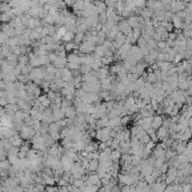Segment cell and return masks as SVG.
Here are the masks:
<instances>
[{"mask_svg":"<svg viewBox=\"0 0 192 192\" xmlns=\"http://www.w3.org/2000/svg\"><path fill=\"white\" fill-rule=\"evenodd\" d=\"M120 125H121L120 116H117V117H115V118H112V119H109L108 126H110L112 128H116V127H118V126H120Z\"/></svg>","mask_w":192,"mask_h":192,"instance_id":"obj_16","label":"cell"},{"mask_svg":"<svg viewBox=\"0 0 192 192\" xmlns=\"http://www.w3.org/2000/svg\"><path fill=\"white\" fill-rule=\"evenodd\" d=\"M7 45H9L11 47H15V46H18L19 45V40H18V36H15V37H10Z\"/></svg>","mask_w":192,"mask_h":192,"instance_id":"obj_24","label":"cell"},{"mask_svg":"<svg viewBox=\"0 0 192 192\" xmlns=\"http://www.w3.org/2000/svg\"><path fill=\"white\" fill-rule=\"evenodd\" d=\"M30 184H33L31 182H30L29 179H27L26 176H23L21 179H20V185L24 188V189H26V188H28Z\"/></svg>","mask_w":192,"mask_h":192,"instance_id":"obj_27","label":"cell"},{"mask_svg":"<svg viewBox=\"0 0 192 192\" xmlns=\"http://www.w3.org/2000/svg\"><path fill=\"white\" fill-rule=\"evenodd\" d=\"M44 19L47 21V24H49V25H55V23H56V19H55L52 15H50V14H49V15H47Z\"/></svg>","mask_w":192,"mask_h":192,"instance_id":"obj_41","label":"cell"},{"mask_svg":"<svg viewBox=\"0 0 192 192\" xmlns=\"http://www.w3.org/2000/svg\"><path fill=\"white\" fill-rule=\"evenodd\" d=\"M7 96H8V91L6 89L0 91V98H7Z\"/></svg>","mask_w":192,"mask_h":192,"instance_id":"obj_50","label":"cell"},{"mask_svg":"<svg viewBox=\"0 0 192 192\" xmlns=\"http://www.w3.org/2000/svg\"><path fill=\"white\" fill-rule=\"evenodd\" d=\"M1 126L14 127V118H11L7 115H1Z\"/></svg>","mask_w":192,"mask_h":192,"instance_id":"obj_9","label":"cell"},{"mask_svg":"<svg viewBox=\"0 0 192 192\" xmlns=\"http://www.w3.org/2000/svg\"><path fill=\"white\" fill-rule=\"evenodd\" d=\"M147 73H148V75H147V81L148 82H151V83L157 82V78H156V74L154 73V71L153 72H147Z\"/></svg>","mask_w":192,"mask_h":192,"instance_id":"obj_35","label":"cell"},{"mask_svg":"<svg viewBox=\"0 0 192 192\" xmlns=\"http://www.w3.org/2000/svg\"><path fill=\"white\" fill-rule=\"evenodd\" d=\"M28 63H29V57H28V55H27V54H20L19 57H18V64L24 68V66H26Z\"/></svg>","mask_w":192,"mask_h":192,"instance_id":"obj_15","label":"cell"},{"mask_svg":"<svg viewBox=\"0 0 192 192\" xmlns=\"http://www.w3.org/2000/svg\"><path fill=\"white\" fill-rule=\"evenodd\" d=\"M64 45H65V51L66 52H73V50L75 49V43L74 42H69V43H64Z\"/></svg>","mask_w":192,"mask_h":192,"instance_id":"obj_34","label":"cell"},{"mask_svg":"<svg viewBox=\"0 0 192 192\" xmlns=\"http://www.w3.org/2000/svg\"><path fill=\"white\" fill-rule=\"evenodd\" d=\"M11 163L9 162V160H3V161H0V169H5V170H9L11 167Z\"/></svg>","mask_w":192,"mask_h":192,"instance_id":"obj_31","label":"cell"},{"mask_svg":"<svg viewBox=\"0 0 192 192\" xmlns=\"http://www.w3.org/2000/svg\"><path fill=\"white\" fill-rule=\"evenodd\" d=\"M49 57H50L51 62H52V63H54L55 61L57 60L59 54H57V52H49Z\"/></svg>","mask_w":192,"mask_h":192,"instance_id":"obj_40","label":"cell"},{"mask_svg":"<svg viewBox=\"0 0 192 192\" xmlns=\"http://www.w3.org/2000/svg\"><path fill=\"white\" fill-rule=\"evenodd\" d=\"M108 124H109V117L106 115V116L101 117V118H99L97 120V129L98 128H103V127L108 126Z\"/></svg>","mask_w":192,"mask_h":192,"instance_id":"obj_13","label":"cell"},{"mask_svg":"<svg viewBox=\"0 0 192 192\" xmlns=\"http://www.w3.org/2000/svg\"><path fill=\"white\" fill-rule=\"evenodd\" d=\"M172 20H173V25H174V27H175V28H180V27H182L181 18H180L178 15H176V16H173Z\"/></svg>","mask_w":192,"mask_h":192,"instance_id":"obj_29","label":"cell"},{"mask_svg":"<svg viewBox=\"0 0 192 192\" xmlns=\"http://www.w3.org/2000/svg\"><path fill=\"white\" fill-rule=\"evenodd\" d=\"M19 152H20V147H18V146H12L8 151V154H10V155H17L18 156Z\"/></svg>","mask_w":192,"mask_h":192,"instance_id":"obj_38","label":"cell"},{"mask_svg":"<svg viewBox=\"0 0 192 192\" xmlns=\"http://www.w3.org/2000/svg\"><path fill=\"white\" fill-rule=\"evenodd\" d=\"M87 141H75L74 143V145H73V148H74V151L78 152V153H80V152L84 151L85 150V146H87Z\"/></svg>","mask_w":192,"mask_h":192,"instance_id":"obj_11","label":"cell"},{"mask_svg":"<svg viewBox=\"0 0 192 192\" xmlns=\"http://www.w3.org/2000/svg\"><path fill=\"white\" fill-rule=\"evenodd\" d=\"M121 191L122 192H129L131 191V185H128V184H124V185L121 187Z\"/></svg>","mask_w":192,"mask_h":192,"instance_id":"obj_49","label":"cell"},{"mask_svg":"<svg viewBox=\"0 0 192 192\" xmlns=\"http://www.w3.org/2000/svg\"><path fill=\"white\" fill-rule=\"evenodd\" d=\"M96 44H93L92 42H88V40H83L79 45V50L82 54H91L96 50Z\"/></svg>","mask_w":192,"mask_h":192,"instance_id":"obj_2","label":"cell"},{"mask_svg":"<svg viewBox=\"0 0 192 192\" xmlns=\"http://www.w3.org/2000/svg\"><path fill=\"white\" fill-rule=\"evenodd\" d=\"M92 70V66L89 65V64H81V68H80V72L82 74H85V73H89L90 71Z\"/></svg>","mask_w":192,"mask_h":192,"instance_id":"obj_32","label":"cell"},{"mask_svg":"<svg viewBox=\"0 0 192 192\" xmlns=\"http://www.w3.org/2000/svg\"><path fill=\"white\" fill-rule=\"evenodd\" d=\"M110 147L112 148V150H119L120 148V146H119V141H117V139H112V141H111V145Z\"/></svg>","mask_w":192,"mask_h":192,"instance_id":"obj_43","label":"cell"},{"mask_svg":"<svg viewBox=\"0 0 192 192\" xmlns=\"http://www.w3.org/2000/svg\"><path fill=\"white\" fill-rule=\"evenodd\" d=\"M75 116H77V108H75L74 105L65 108V118H72V119H74Z\"/></svg>","mask_w":192,"mask_h":192,"instance_id":"obj_8","label":"cell"},{"mask_svg":"<svg viewBox=\"0 0 192 192\" xmlns=\"http://www.w3.org/2000/svg\"><path fill=\"white\" fill-rule=\"evenodd\" d=\"M45 191H59V185L54 187V185H46Z\"/></svg>","mask_w":192,"mask_h":192,"instance_id":"obj_46","label":"cell"},{"mask_svg":"<svg viewBox=\"0 0 192 192\" xmlns=\"http://www.w3.org/2000/svg\"><path fill=\"white\" fill-rule=\"evenodd\" d=\"M134 3L137 8H145L146 7V0H134Z\"/></svg>","mask_w":192,"mask_h":192,"instance_id":"obj_37","label":"cell"},{"mask_svg":"<svg viewBox=\"0 0 192 192\" xmlns=\"http://www.w3.org/2000/svg\"><path fill=\"white\" fill-rule=\"evenodd\" d=\"M73 105V101L69 100V99H66L65 97H63V100H62V107H64V108H66V107H70Z\"/></svg>","mask_w":192,"mask_h":192,"instance_id":"obj_42","label":"cell"},{"mask_svg":"<svg viewBox=\"0 0 192 192\" xmlns=\"http://www.w3.org/2000/svg\"><path fill=\"white\" fill-rule=\"evenodd\" d=\"M156 134H157L159 139H163L164 137H166L169 135V128L165 126H161L159 129H156Z\"/></svg>","mask_w":192,"mask_h":192,"instance_id":"obj_12","label":"cell"},{"mask_svg":"<svg viewBox=\"0 0 192 192\" xmlns=\"http://www.w3.org/2000/svg\"><path fill=\"white\" fill-rule=\"evenodd\" d=\"M25 87H26V83L20 82V81L18 80L15 81V89H16V90H24Z\"/></svg>","mask_w":192,"mask_h":192,"instance_id":"obj_39","label":"cell"},{"mask_svg":"<svg viewBox=\"0 0 192 192\" xmlns=\"http://www.w3.org/2000/svg\"><path fill=\"white\" fill-rule=\"evenodd\" d=\"M53 64H54V66L57 68V69L65 68V66L68 65V59H66V56H59L57 60L55 61Z\"/></svg>","mask_w":192,"mask_h":192,"instance_id":"obj_7","label":"cell"},{"mask_svg":"<svg viewBox=\"0 0 192 192\" xmlns=\"http://www.w3.org/2000/svg\"><path fill=\"white\" fill-rule=\"evenodd\" d=\"M141 159L139 155H137V154H133L131 155V164L133 165H139L141 162Z\"/></svg>","mask_w":192,"mask_h":192,"instance_id":"obj_26","label":"cell"},{"mask_svg":"<svg viewBox=\"0 0 192 192\" xmlns=\"http://www.w3.org/2000/svg\"><path fill=\"white\" fill-rule=\"evenodd\" d=\"M167 169H169V164H167V163H164L161 166L160 170L162 171V173H166V172H167Z\"/></svg>","mask_w":192,"mask_h":192,"instance_id":"obj_48","label":"cell"},{"mask_svg":"<svg viewBox=\"0 0 192 192\" xmlns=\"http://www.w3.org/2000/svg\"><path fill=\"white\" fill-rule=\"evenodd\" d=\"M117 25H118V28H119V30H120L121 33H124V34H126V35H127L128 33H131V30H133V27H131V25L128 24L127 19L121 20L120 23H118Z\"/></svg>","mask_w":192,"mask_h":192,"instance_id":"obj_3","label":"cell"},{"mask_svg":"<svg viewBox=\"0 0 192 192\" xmlns=\"http://www.w3.org/2000/svg\"><path fill=\"white\" fill-rule=\"evenodd\" d=\"M145 44H147V42H146V40H145L143 36H141V37L137 40V45H138L139 47H141V46H144Z\"/></svg>","mask_w":192,"mask_h":192,"instance_id":"obj_44","label":"cell"},{"mask_svg":"<svg viewBox=\"0 0 192 192\" xmlns=\"http://www.w3.org/2000/svg\"><path fill=\"white\" fill-rule=\"evenodd\" d=\"M85 94H87V91L84 90L83 88H78V89L75 90V93H74V96H75L77 98H80V99H83Z\"/></svg>","mask_w":192,"mask_h":192,"instance_id":"obj_25","label":"cell"},{"mask_svg":"<svg viewBox=\"0 0 192 192\" xmlns=\"http://www.w3.org/2000/svg\"><path fill=\"white\" fill-rule=\"evenodd\" d=\"M99 164H100V161H99L98 159H93V160H91L90 164H89V169H88L89 173H90V172H97L98 167H99Z\"/></svg>","mask_w":192,"mask_h":192,"instance_id":"obj_14","label":"cell"},{"mask_svg":"<svg viewBox=\"0 0 192 192\" xmlns=\"http://www.w3.org/2000/svg\"><path fill=\"white\" fill-rule=\"evenodd\" d=\"M19 134L25 141H30V139L34 137V135L36 134V131L33 128V126L24 125V126L21 127V129H20Z\"/></svg>","mask_w":192,"mask_h":192,"instance_id":"obj_1","label":"cell"},{"mask_svg":"<svg viewBox=\"0 0 192 192\" xmlns=\"http://www.w3.org/2000/svg\"><path fill=\"white\" fill-rule=\"evenodd\" d=\"M139 141H141V143L143 144V145H146V144H148L150 141H152V138H151V136L147 134V131L141 136V138H139Z\"/></svg>","mask_w":192,"mask_h":192,"instance_id":"obj_28","label":"cell"},{"mask_svg":"<svg viewBox=\"0 0 192 192\" xmlns=\"http://www.w3.org/2000/svg\"><path fill=\"white\" fill-rule=\"evenodd\" d=\"M122 155L119 150H112V153H111V160L113 162H117V161H120V157Z\"/></svg>","mask_w":192,"mask_h":192,"instance_id":"obj_20","label":"cell"},{"mask_svg":"<svg viewBox=\"0 0 192 192\" xmlns=\"http://www.w3.org/2000/svg\"><path fill=\"white\" fill-rule=\"evenodd\" d=\"M74 36H75V33H73V31H66V33H65V35L62 37V40H63L64 43L73 42V40H74Z\"/></svg>","mask_w":192,"mask_h":192,"instance_id":"obj_17","label":"cell"},{"mask_svg":"<svg viewBox=\"0 0 192 192\" xmlns=\"http://www.w3.org/2000/svg\"><path fill=\"white\" fill-rule=\"evenodd\" d=\"M71 71H75V70H80L81 64L79 63H75V62H68V65H66Z\"/></svg>","mask_w":192,"mask_h":192,"instance_id":"obj_30","label":"cell"},{"mask_svg":"<svg viewBox=\"0 0 192 192\" xmlns=\"http://www.w3.org/2000/svg\"><path fill=\"white\" fill-rule=\"evenodd\" d=\"M131 120H133V117H131V115H126V116L121 117V126L127 127V126L131 122Z\"/></svg>","mask_w":192,"mask_h":192,"instance_id":"obj_23","label":"cell"},{"mask_svg":"<svg viewBox=\"0 0 192 192\" xmlns=\"http://www.w3.org/2000/svg\"><path fill=\"white\" fill-rule=\"evenodd\" d=\"M163 120H164V118L162 117L161 115L155 113V115H154V118H153L152 127H153L154 129H159L161 126H163Z\"/></svg>","mask_w":192,"mask_h":192,"instance_id":"obj_5","label":"cell"},{"mask_svg":"<svg viewBox=\"0 0 192 192\" xmlns=\"http://www.w3.org/2000/svg\"><path fill=\"white\" fill-rule=\"evenodd\" d=\"M59 145L60 144H57V143H55L54 145H52L49 147V154L50 155H59Z\"/></svg>","mask_w":192,"mask_h":192,"instance_id":"obj_22","label":"cell"},{"mask_svg":"<svg viewBox=\"0 0 192 192\" xmlns=\"http://www.w3.org/2000/svg\"><path fill=\"white\" fill-rule=\"evenodd\" d=\"M126 43H131V44H137V40L135 38V36H134V34H133V30H131V33H128L127 34V42Z\"/></svg>","mask_w":192,"mask_h":192,"instance_id":"obj_33","label":"cell"},{"mask_svg":"<svg viewBox=\"0 0 192 192\" xmlns=\"http://www.w3.org/2000/svg\"><path fill=\"white\" fill-rule=\"evenodd\" d=\"M59 187H61V185H68V184H70V182L66 181L65 179H63V178H61L60 180L57 181V183H56Z\"/></svg>","mask_w":192,"mask_h":192,"instance_id":"obj_45","label":"cell"},{"mask_svg":"<svg viewBox=\"0 0 192 192\" xmlns=\"http://www.w3.org/2000/svg\"><path fill=\"white\" fill-rule=\"evenodd\" d=\"M83 38H84V31H78V33L75 34V36H74L73 42H74L75 44L80 45L81 43L83 42Z\"/></svg>","mask_w":192,"mask_h":192,"instance_id":"obj_18","label":"cell"},{"mask_svg":"<svg viewBox=\"0 0 192 192\" xmlns=\"http://www.w3.org/2000/svg\"><path fill=\"white\" fill-rule=\"evenodd\" d=\"M8 99L7 98H1L0 99V105H1V107H7L8 106Z\"/></svg>","mask_w":192,"mask_h":192,"instance_id":"obj_47","label":"cell"},{"mask_svg":"<svg viewBox=\"0 0 192 192\" xmlns=\"http://www.w3.org/2000/svg\"><path fill=\"white\" fill-rule=\"evenodd\" d=\"M165 163V159H161V157H157L155 160V163H154V167L155 169H161V166Z\"/></svg>","mask_w":192,"mask_h":192,"instance_id":"obj_36","label":"cell"},{"mask_svg":"<svg viewBox=\"0 0 192 192\" xmlns=\"http://www.w3.org/2000/svg\"><path fill=\"white\" fill-rule=\"evenodd\" d=\"M93 3H94V6H96V8H97L98 14H101V12L107 11L108 6L106 5L105 0H94V1H93Z\"/></svg>","mask_w":192,"mask_h":192,"instance_id":"obj_6","label":"cell"},{"mask_svg":"<svg viewBox=\"0 0 192 192\" xmlns=\"http://www.w3.org/2000/svg\"><path fill=\"white\" fill-rule=\"evenodd\" d=\"M98 72V78L99 79H105L107 77L110 75V71H109V66H101L99 70L97 71Z\"/></svg>","mask_w":192,"mask_h":192,"instance_id":"obj_10","label":"cell"},{"mask_svg":"<svg viewBox=\"0 0 192 192\" xmlns=\"http://www.w3.org/2000/svg\"><path fill=\"white\" fill-rule=\"evenodd\" d=\"M107 50H108V49H106L103 45H97V46H96V50H94V53L98 54L100 57H103V56H105V53H106Z\"/></svg>","mask_w":192,"mask_h":192,"instance_id":"obj_19","label":"cell"},{"mask_svg":"<svg viewBox=\"0 0 192 192\" xmlns=\"http://www.w3.org/2000/svg\"><path fill=\"white\" fill-rule=\"evenodd\" d=\"M53 115L55 117V121L62 120L65 118V108L61 107V108H54L53 109Z\"/></svg>","mask_w":192,"mask_h":192,"instance_id":"obj_4","label":"cell"},{"mask_svg":"<svg viewBox=\"0 0 192 192\" xmlns=\"http://www.w3.org/2000/svg\"><path fill=\"white\" fill-rule=\"evenodd\" d=\"M127 75H128V71L126 70L124 66H122L120 70L118 71V73H117V78H118V80L119 81L126 79V78H127Z\"/></svg>","mask_w":192,"mask_h":192,"instance_id":"obj_21","label":"cell"}]
</instances>
